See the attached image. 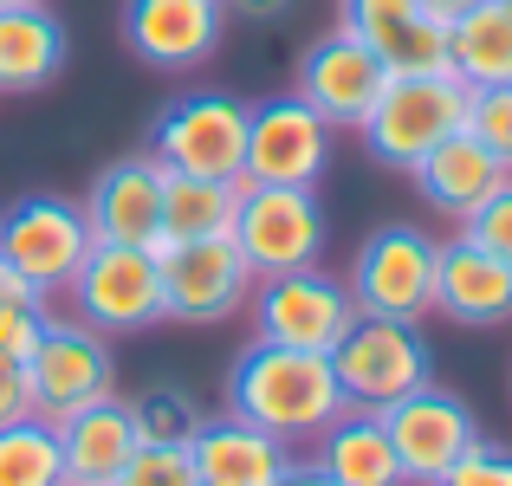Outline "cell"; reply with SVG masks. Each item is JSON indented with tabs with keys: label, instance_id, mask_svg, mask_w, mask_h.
Wrapping results in <instances>:
<instances>
[{
	"label": "cell",
	"instance_id": "obj_1",
	"mask_svg": "<svg viewBox=\"0 0 512 486\" xmlns=\"http://www.w3.org/2000/svg\"><path fill=\"white\" fill-rule=\"evenodd\" d=\"M344 409L350 402L338 389V370L318 350H286V344L253 337L234 357V370H227V415L279 435L286 448H299V441L312 448Z\"/></svg>",
	"mask_w": 512,
	"mask_h": 486
},
{
	"label": "cell",
	"instance_id": "obj_2",
	"mask_svg": "<svg viewBox=\"0 0 512 486\" xmlns=\"http://www.w3.org/2000/svg\"><path fill=\"white\" fill-rule=\"evenodd\" d=\"M467 98H474V91H467L454 72H389L383 98H376V111L363 117L357 137L370 143V156L383 162V169L409 175L441 137L467 130Z\"/></svg>",
	"mask_w": 512,
	"mask_h": 486
},
{
	"label": "cell",
	"instance_id": "obj_3",
	"mask_svg": "<svg viewBox=\"0 0 512 486\" xmlns=\"http://www.w3.org/2000/svg\"><path fill=\"white\" fill-rule=\"evenodd\" d=\"M247 312H253V337H266V344L331 357L338 337L357 324V299H350V279L325 273V266H292V273L253 279Z\"/></svg>",
	"mask_w": 512,
	"mask_h": 486
},
{
	"label": "cell",
	"instance_id": "obj_4",
	"mask_svg": "<svg viewBox=\"0 0 512 486\" xmlns=\"http://www.w3.org/2000/svg\"><path fill=\"white\" fill-rule=\"evenodd\" d=\"M331 370H338V389L350 409H389L409 389L435 383V350H428L422 324L357 312V324L331 350Z\"/></svg>",
	"mask_w": 512,
	"mask_h": 486
},
{
	"label": "cell",
	"instance_id": "obj_5",
	"mask_svg": "<svg viewBox=\"0 0 512 486\" xmlns=\"http://www.w3.org/2000/svg\"><path fill=\"white\" fill-rule=\"evenodd\" d=\"M91 247H98V234H91L85 208L65 201V195H20L0 214V260L26 279L39 299L72 286Z\"/></svg>",
	"mask_w": 512,
	"mask_h": 486
},
{
	"label": "cell",
	"instance_id": "obj_6",
	"mask_svg": "<svg viewBox=\"0 0 512 486\" xmlns=\"http://www.w3.org/2000/svg\"><path fill=\"white\" fill-rule=\"evenodd\" d=\"M435 247L415 221H383L376 234H363L357 266H350V299L370 318H402L422 324L435 312Z\"/></svg>",
	"mask_w": 512,
	"mask_h": 486
},
{
	"label": "cell",
	"instance_id": "obj_7",
	"mask_svg": "<svg viewBox=\"0 0 512 486\" xmlns=\"http://www.w3.org/2000/svg\"><path fill=\"white\" fill-rule=\"evenodd\" d=\"M325 208L312 188H279V182H240L234 208V247L253 266V279L292 273V266H318L325 253Z\"/></svg>",
	"mask_w": 512,
	"mask_h": 486
},
{
	"label": "cell",
	"instance_id": "obj_8",
	"mask_svg": "<svg viewBox=\"0 0 512 486\" xmlns=\"http://www.w3.org/2000/svg\"><path fill=\"white\" fill-rule=\"evenodd\" d=\"M150 156L175 175H208V182H240L247 162V104L227 91H195L175 98L150 124Z\"/></svg>",
	"mask_w": 512,
	"mask_h": 486
},
{
	"label": "cell",
	"instance_id": "obj_9",
	"mask_svg": "<svg viewBox=\"0 0 512 486\" xmlns=\"http://www.w3.org/2000/svg\"><path fill=\"white\" fill-rule=\"evenodd\" d=\"M26 376L39 396V422H65V415L117 396V357L104 331H91L85 318H46V337L26 357Z\"/></svg>",
	"mask_w": 512,
	"mask_h": 486
},
{
	"label": "cell",
	"instance_id": "obj_10",
	"mask_svg": "<svg viewBox=\"0 0 512 486\" xmlns=\"http://www.w3.org/2000/svg\"><path fill=\"white\" fill-rule=\"evenodd\" d=\"M325 162H331V124L299 91L247 104V162H240V182L312 188L325 175Z\"/></svg>",
	"mask_w": 512,
	"mask_h": 486
},
{
	"label": "cell",
	"instance_id": "obj_11",
	"mask_svg": "<svg viewBox=\"0 0 512 486\" xmlns=\"http://www.w3.org/2000/svg\"><path fill=\"white\" fill-rule=\"evenodd\" d=\"M376 415H383L389 448H396L402 480H409V486H435L480 441V415L467 409L454 389H441V383L409 389L402 402H389V409H376Z\"/></svg>",
	"mask_w": 512,
	"mask_h": 486
},
{
	"label": "cell",
	"instance_id": "obj_12",
	"mask_svg": "<svg viewBox=\"0 0 512 486\" xmlns=\"http://www.w3.org/2000/svg\"><path fill=\"white\" fill-rule=\"evenodd\" d=\"M65 292H72L78 318L91 331H143V324H163V266H156L150 247L98 240Z\"/></svg>",
	"mask_w": 512,
	"mask_h": 486
},
{
	"label": "cell",
	"instance_id": "obj_13",
	"mask_svg": "<svg viewBox=\"0 0 512 486\" xmlns=\"http://www.w3.org/2000/svg\"><path fill=\"white\" fill-rule=\"evenodd\" d=\"M156 266H163V318H175V324L240 318L247 299H253V266L240 260L234 234H221V240H175Z\"/></svg>",
	"mask_w": 512,
	"mask_h": 486
},
{
	"label": "cell",
	"instance_id": "obj_14",
	"mask_svg": "<svg viewBox=\"0 0 512 486\" xmlns=\"http://www.w3.org/2000/svg\"><path fill=\"white\" fill-rule=\"evenodd\" d=\"M383 85H389V65L376 59L350 26H331L325 39H312V46L299 52V85L292 91H299L331 130H363V117L376 111Z\"/></svg>",
	"mask_w": 512,
	"mask_h": 486
},
{
	"label": "cell",
	"instance_id": "obj_15",
	"mask_svg": "<svg viewBox=\"0 0 512 486\" xmlns=\"http://www.w3.org/2000/svg\"><path fill=\"white\" fill-rule=\"evenodd\" d=\"M124 46L156 72H188L221 46L227 0H124Z\"/></svg>",
	"mask_w": 512,
	"mask_h": 486
},
{
	"label": "cell",
	"instance_id": "obj_16",
	"mask_svg": "<svg viewBox=\"0 0 512 486\" xmlns=\"http://www.w3.org/2000/svg\"><path fill=\"white\" fill-rule=\"evenodd\" d=\"M389 72H448V20L422 0H344V20Z\"/></svg>",
	"mask_w": 512,
	"mask_h": 486
},
{
	"label": "cell",
	"instance_id": "obj_17",
	"mask_svg": "<svg viewBox=\"0 0 512 486\" xmlns=\"http://www.w3.org/2000/svg\"><path fill=\"white\" fill-rule=\"evenodd\" d=\"M98 240L117 247H150V234L163 227V162L156 156H117L98 169L91 195L78 201Z\"/></svg>",
	"mask_w": 512,
	"mask_h": 486
},
{
	"label": "cell",
	"instance_id": "obj_18",
	"mask_svg": "<svg viewBox=\"0 0 512 486\" xmlns=\"http://www.w3.org/2000/svg\"><path fill=\"white\" fill-rule=\"evenodd\" d=\"M188 461H195V486H279L299 454L279 435L240 422V415H214L201 422V435L188 441Z\"/></svg>",
	"mask_w": 512,
	"mask_h": 486
},
{
	"label": "cell",
	"instance_id": "obj_19",
	"mask_svg": "<svg viewBox=\"0 0 512 486\" xmlns=\"http://www.w3.org/2000/svg\"><path fill=\"white\" fill-rule=\"evenodd\" d=\"M435 312L454 324H506L512 318V266L474 247L467 234L435 247Z\"/></svg>",
	"mask_w": 512,
	"mask_h": 486
},
{
	"label": "cell",
	"instance_id": "obj_20",
	"mask_svg": "<svg viewBox=\"0 0 512 486\" xmlns=\"http://www.w3.org/2000/svg\"><path fill=\"white\" fill-rule=\"evenodd\" d=\"M72 59V33L65 20L33 0V7H0V98H33Z\"/></svg>",
	"mask_w": 512,
	"mask_h": 486
},
{
	"label": "cell",
	"instance_id": "obj_21",
	"mask_svg": "<svg viewBox=\"0 0 512 486\" xmlns=\"http://www.w3.org/2000/svg\"><path fill=\"white\" fill-rule=\"evenodd\" d=\"M52 428H59V454H65V486H111L124 474V461L143 448L137 415H130L124 396H104Z\"/></svg>",
	"mask_w": 512,
	"mask_h": 486
},
{
	"label": "cell",
	"instance_id": "obj_22",
	"mask_svg": "<svg viewBox=\"0 0 512 486\" xmlns=\"http://www.w3.org/2000/svg\"><path fill=\"white\" fill-rule=\"evenodd\" d=\"M409 175H415V195H422L428 208H441V214H454V221H461V214H474L512 169L474 137V130H454V137H441Z\"/></svg>",
	"mask_w": 512,
	"mask_h": 486
},
{
	"label": "cell",
	"instance_id": "obj_23",
	"mask_svg": "<svg viewBox=\"0 0 512 486\" xmlns=\"http://www.w3.org/2000/svg\"><path fill=\"white\" fill-rule=\"evenodd\" d=\"M312 461L325 467L338 486H409L402 480V461L396 448H389V428L376 409H344L338 422L325 428V435L312 441Z\"/></svg>",
	"mask_w": 512,
	"mask_h": 486
},
{
	"label": "cell",
	"instance_id": "obj_24",
	"mask_svg": "<svg viewBox=\"0 0 512 486\" xmlns=\"http://www.w3.org/2000/svg\"><path fill=\"white\" fill-rule=\"evenodd\" d=\"M448 72L467 91L512 85V0H480L448 20Z\"/></svg>",
	"mask_w": 512,
	"mask_h": 486
},
{
	"label": "cell",
	"instance_id": "obj_25",
	"mask_svg": "<svg viewBox=\"0 0 512 486\" xmlns=\"http://www.w3.org/2000/svg\"><path fill=\"white\" fill-rule=\"evenodd\" d=\"M240 182H208V175H175L163 169V240H221L234 234Z\"/></svg>",
	"mask_w": 512,
	"mask_h": 486
},
{
	"label": "cell",
	"instance_id": "obj_26",
	"mask_svg": "<svg viewBox=\"0 0 512 486\" xmlns=\"http://www.w3.org/2000/svg\"><path fill=\"white\" fill-rule=\"evenodd\" d=\"M0 486H65V454L52 422H13L0 428Z\"/></svg>",
	"mask_w": 512,
	"mask_h": 486
},
{
	"label": "cell",
	"instance_id": "obj_27",
	"mask_svg": "<svg viewBox=\"0 0 512 486\" xmlns=\"http://www.w3.org/2000/svg\"><path fill=\"white\" fill-rule=\"evenodd\" d=\"M130 415H137V441L143 448H188V441L201 435V402L188 396L182 383H150L137 402H130Z\"/></svg>",
	"mask_w": 512,
	"mask_h": 486
},
{
	"label": "cell",
	"instance_id": "obj_28",
	"mask_svg": "<svg viewBox=\"0 0 512 486\" xmlns=\"http://www.w3.org/2000/svg\"><path fill=\"white\" fill-rule=\"evenodd\" d=\"M461 234L474 240V247H487L493 260H506L512 266V175L500 188H493L487 201H480L474 214H461Z\"/></svg>",
	"mask_w": 512,
	"mask_h": 486
},
{
	"label": "cell",
	"instance_id": "obj_29",
	"mask_svg": "<svg viewBox=\"0 0 512 486\" xmlns=\"http://www.w3.org/2000/svg\"><path fill=\"white\" fill-rule=\"evenodd\" d=\"M467 130H474V137L512 169V85L474 91V98H467Z\"/></svg>",
	"mask_w": 512,
	"mask_h": 486
},
{
	"label": "cell",
	"instance_id": "obj_30",
	"mask_svg": "<svg viewBox=\"0 0 512 486\" xmlns=\"http://www.w3.org/2000/svg\"><path fill=\"white\" fill-rule=\"evenodd\" d=\"M111 486H195V461L188 448H137Z\"/></svg>",
	"mask_w": 512,
	"mask_h": 486
},
{
	"label": "cell",
	"instance_id": "obj_31",
	"mask_svg": "<svg viewBox=\"0 0 512 486\" xmlns=\"http://www.w3.org/2000/svg\"><path fill=\"white\" fill-rule=\"evenodd\" d=\"M435 486H512V448H500V441L480 435L474 448H467Z\"/></svg>",
	"mask_w": 512,
	"mask_h": 486
},
{
	"label": "cell",
	"instance_id": "obj_32",
	"mask_svg": "<svg viewBox=\"0 0 512 486\" xmlns=\"http://www.w3.org/2000/svg\"><path fill=\"white\" fill-rule=\"evenodd\" d=\"M46 305H7L0 312V363H26L39 350V337H46Z\"/></svg>",
	"mask_w": 512,
	"mask_h": 486
},
{
	"label": "cell",
	"instance_id": "obj_33",
	"mask_svg": "<svg viewBox=\"0 0 512 486\" xmlns=\"http://www.w3.org/2000/svg\"><path fill=\"white\" fill-rule=\"evenodd\" d=\"M33 415H39V396H33V376H26V363H0V428L33 422Z\"/></svg>",
	"mask_w": 512,
	"mask_h": 486
},
{
	"label": "cell",
	"instance_id": "obj_34",
	"mask_svg": "<svg viewBox=\"0 0 512 486\" xmlns=\"http://www.w3.org/2000/svg\"><path fill=\"white\" fill-rule=\"evenodd\" d=\"M7 305H46V299H39V292H33V286H26V279H20V273H13V266H7V260H0V312H7Z\"/></svg>",
	"mask_w": 512,
	"mask_h": 486
},
{
	"label": "cell",
	"instance_id": "obj_35",
	"mask_svg": "<svg viewBox=\"0 0 512 486\" xmlns=\"http://www.w3.org/2000/svg\"><path fill=\"white\" fill-rule=\"evenodd\" d=\"M279 486H338V480H331L318 461H292L286 474H279Z\"/></svg>",
	"mask_w": 512,
	"mask_h": 486
},
{
	"label": "cell",
	"instance_id": "obj_36",
	"mask_svg": "<svg viewBox=\"0 0 512 486\" xmlns=\"http://www.w3.org/2000/svg\"><path fill=\"white\" fill-rule=\"evenodd\" d=\"M234 13H247V20H286L292 0H227Z\"/></svg>",
	"mask_w": 512,
	"mask_h": 486
},
{
	"label": "cell",
	"instance_id": "obj_37",
	"mask_svg": "<svg viewBox=\"0 0 512 486\" xmlns=\"http://www.w3.org/2000/svg\"><path fill=\"white\" fill-rule=\"evenodd\" d=\"M428 13H435V20H461L467 7H480V0H422Z\"/></svg>",
	"mask_w": 512,
	"mask_h": 486
},
{
	"label": "cell",
	"instance_id": "obj_38",
	"mask_svg": "<svg viewBox=\"0 0 512 486\" xmlns=\"http://www.w3.org/2000/svg\"><path fill=\"white\" fill-rule=\"evenodd\" d=\"M0 7H33V0H0Z\"/></svg>",
	"mask_w": 512,
	"mask_h": 486
}]
</instances>
